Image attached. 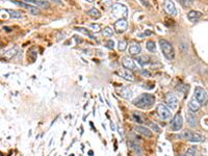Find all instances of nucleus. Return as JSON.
Wrapping results in <instances>:
<instances>
[{"label":"nucleus","instance_id":"58836bf2","mask_svg":"<svg viewBox=\"0 0 208 156\" xmlns=\"http://www.w3.org/2000/svg\"><path fill=\"white\" fill-rule=\"evenodd\" d=\"M102 2L105 3V5H110V4H111L110 0H102Z\"/></svg>","mask_w":208,"mask_h":156},{"label":"nucleus","instance_id":"39448f33","mask_svg":"<svg viewBox=\"0 0 208 156\" xmlns=\"http://www.w3.org/2000/svg\"><path fill=\"white\" fill-rule=\"evenodd\" d=\"M157 112L159 115L160 119H162L163 121H167L170 120L171 117H172V112H171L170 108H167L166 105L163 104H159L157 107Z\"/></svg>","mask_w":208,"mask_h":156},{"label":"nucleus","instance_id":"aec40b11","mask_svg":"<svg viewBox=\"0 0 208 156\" xmlns=\"http://www.w3.org/2000/svg\"><path fill=\"white\" fill-rule=\"evenodd\" d=\"M203 140H204V136L202 135V134L194 132V133H192V135L191 136V139H189L188 142H191V143H200V142H203Z\"/></svg>","mask_w":208,"mask_h":156},{"label":"nucleus","instance_id":"a19ab883","mask_svg":"<svg viewBox=\"0 0 208 156\" xmlns=\"http://www.w3.org/2000/svg\"><path fill=\"white\" fill-rule=\"evenodd\" d=\"M110 127H111V130H116V128H114V124L113 123V122L110 123Z\"/></svg>","mask_w":208,"mask_h":156},{"label":"nucleus","instance_id":"ea45409f","mask_svg":"<svg viewBox=\"0 0 208 156\" xmlns=\"http://www.w3.org/2000/svg\"><path fill=\"white\" fill-rule=\"evenodd\" d=\"M141 1L143 2V4H144L145 6H149V4H148V2H147V1H145V0H141Z\"/></svg>","mask_w":208,"mask_h":156},{"label":"nucleus","instance_id":"37998d69","mask_svg":"<svg viewBox=\"0 0 208 156\" xmlns=\"http://www.w3.org/2000/svg\"><path fill=\"white\" fill-rule=\"evenodd\" d=\"M86 1H89V2H93L94 0H86Z\"/></svg>","mask_w":208,"mask_h":156},{"label":"nucleus","instance_id":"c9c22d12","mask_svg":"<svg viewBox=\"0 0 208 156\" xmlns=\"http://www.w3.org/2000/svg\"><path fill=\"white\" fill-rule=\"evenodd\" d=\"M16 52H17V49L16 48H14V49H12V50H10L7 53H10V54H7L8 55V57H12V56H14L15 54H16Z\"/></svg>","mask_w":208,"mask_h":156},{"label":"nucleus","instance_id":"dca6fc26","mask_svg":"<svg viewBox=\"0 0 208 156\" xmlns=\"http://www.w3.org/2000/svg\"><path fill=\"white\" fill-rule=\"evenodd\" d=\"M141 51H142V47H141V45H139V44L133 43V44H131V45H130V47H129V53H130L131 55L138 56L139 53H141Z\"/></svg>","mask_w":208,"mask_h":156},{"label":"nucleus","instance_id":"473e14b6","mask_svg":"<svg viewBox=\"0 0 208 156\" xmlns=\"http://www.w3.org/2000/svg\"><path fill=\"white\" fill-rule=\"evenodd\" d=\"M179 2L184 6V7H187L192 3V0H179Z\"/></svg>","mask_w":208,"mask_h":156},{"label":"nucleus","instance_id":"5701e85b","mask_svg":"<svg viewBox=\"0 0 208 156\" xmlns=\"http://www.w3.org/2000/svg\"><path fill=\"white\" fill-rule=\"evenodd\" d=\"M5 12H7L12 18H15V19L22 18V14H21L20 12H18V11H13V9H5Z\"/></svg>","mask_w":208,"mask_h":156},{"label":"nucleus","instance_id":"393cba45","mask_svg":"<svg viewBox=\"0 0 208 156\" xmlns=\"http://www.w3.org/2000/svg\"><path fill=\"white\" fill-rule=\"evenodd\" d=\"M29 2L35 3V4L41 6V7H43V8H48L49 6H50L48 1H38V0H33V1H29Z\"/></svg>","mask_w":208,"mask_h":156},{"label":"nucleus","instance_id":"0eeeda50","mask_svg":"<svg viewBox=\"0 0 208 156\" xmlns=\"http://www.w3.org/2000/svg\"><path fill=\"white\" fill-rule=\"evenodd\" d=\"M163 8L167 14L171 16H176L177 15V9L172 0H164L163 1Z\"/></svg>","mask_w":208,"mask_h":156},{"label":"nucleus","instance_id":"e433bc0d","mask_svg":"<svg viewBox=\"0 0 208 156\" xmlns=\"http://www.w3.org/2000/svg\"><path fill=\"white\" fill-rule=\"evenodd\" d=\"M27 1H33V0H27ZM38 1H48V0H38ZM50 1H54V2L60 3V0H50Z\"/></svg>","mask_w":208,"mask_h":156},{"label":"nucleus","instance_id":"c85d7f7f","mask_svg":"<svg viewBox=\"0 0 208 156\" xmlns=\"http://www.w3.org/2000/svg\"><path fill=\"white\" fill-rule=\"evenodd\" d=\"M102 33H103L104 37H113L114 36V31L110 27H105L103 31H102Z\"/></svg>","mask_w":208,"mask_h":156},{"label":"nucleus","instance_id":"a211bd4d","mask_svg":"<svg viewBox=\"0 0 208 156\" xmlns=\"http://www.w3.org/2000/svg\"><path fill=\"white\" fill-rule=\"evenodd\" d=\"M119 96L124 99H129L131 97V90L127 86H123L122 89L119 90Z\"/></svg>","mask_w":208,"mask_h":156},{"label":"nucleus","instance_id":"6ab92c4d","mask_svg":"<svg viewBox=\"0 0 208 156\" xmlns=\"http://www.w3.org/2000/svg\"><path fill=\"white\" fill-rule=\"evenodd\" d=\"M136 61L138 62V65H139V66L144 67V66L148 65L149 62H150V58H149V56H146V55L136 56Z\"/></svg>","mask_w":208,"mask_h":156},{"label":"nucleus","instance_id":"bb28decb","mask_svg":"<svg viewBox=\"0 0 208 156\" xmlns=\"http://www.w3.org/2000/svg\"><path fill=\"white\" fill-rule=\"evenodd\" d=\"M192 133H194V132H192V131H191V130H185V131H183L181 134H180V137H182V139L189 140L191 136L192 135Z\"/></svg>","mask_w":208,"mask_h":156},{"label":"nucleus","instance_id":"f03ea898","mask_svg":"<svg viewBox=\"0 0 208 156\" xmlns=\"http://www.w3.org/2000/svg\"><path fill=\"white\" fill-rule=\"evenodd\" d=\"M159 45L161 48V51H162L163 55L166 56L167 59H173L174 56H175V52H174V48L172 46V44L170 42H167V40H159Z\"/></svg>","mask_w":208,"mask_h":156},{"label":"nucleus","instance_id":"c756f323","mask_svg":"<svg viewBox=\"0 0 208 156\" xmlns=\"http://www.w3.org/2000/svg\"><path fill=\"white\" fill-rule=\"evenodd\" d=\"M148 125H149V127L152 128V129H153V130L155 131V132H158V133H159L160 131H161V130H160V128H159V126H158V125H157L156 123H153V122H150V123H149Z\"/></svg>","mask_w":208,"mask_h":156},{"label":"nucleus","instance_id":"4be33fe9","mask_svg":"<svg viewBox=\"0 0 208 156\" xmlns=\"http://www.w3.org/2000/svg\"><path fill=\"white\" fill-rule=\"evenodd\" d=\"M88 15L91 16V17H93V18H96V19H98V18L101 17L100 12H99L96 7H93V8H91V9H89V11H88Z\"/></svg>","mask_w":208,"mask_h":156},{"label":"nucleus","instance_id":"b1692460","mask_svg":"<svg viewBox=\"0 0 208 156\" xmlns=\"http://www.w3.org/2000/svg\"><path fill=\"white\" fill-rule=\"evenodd\" d=\"M131 117H132V120L134 122H136L138 124L144 123V118H143L142 115L138 114V112H133V114L131 115Z\"/></svg>","mask_w":208,"mask_h":156},{"label":"nucleus","instance_id":"79ce46f5","mask_svg":"<svg viewBox=\"0 0 208 156\" xmlns=\"http://www.w3.org/2000/svg\"><path fill=\"white\" fill-rule=\"evenodd\" d=\"M89 156H93V151H89Z\"/></svg>","mask_w":208,"mask_h":156},{"label":"nucleus","instance_id":"cd10ccee","mask_svg":"<svg viewBox=\"0 0 208 156\" xmlns=\"http://www.w3.org/2000/svg\"><path fill=\"white\" fill-rule=\"evenodd\" d=\"M182 156H196V149L194 148V147L188 148L184 153H183Z\"/></svg>","mask_w":208,"mask_h":156},{"label":"nucleus","instance_id":"4c0bfd02","mask_svg":"<svg viewBox=\"0 0 208 156\" xmlns=\"http://www.w3.org/2000/svg\"><path fill=\"white\" fill-rule=\"evenodd\" d=\"M142 74L144 75V76H150V73H149L148 71H145V70H142Z\"/></svg>","mask_w":208,"mask_h":156},{"label":"nucleus","instance_id":"ddd939ff","mask_svg":"<svg viewBox=\"0 0 208 156\" xmlns=\"http://www.w3.org/2000/svg\"><path fill=\"white\" fill-rule=\"evenodd\" d=\"M135 132H138V134H141L143 136L146 137H152V132L149 130V128H146L144 126H139V125H136L134 127Z\"/></svg>","mask_w":208,"mask_h":156},{"label":"nucleus","instance_id":"20e7f679","mask_svg":"<svg viewBox=\"0 0 208 156\" xmlns=\"http://www.w3.org/2000/svg\"><path fill=\"white\" fill-rule=\"evenodd\" d=\"M195 98L201 106L205 105L208 101V95H207L206 90L201 86L195 87Z\"/></svg>","mask_w":208,"mask_h":156},{"label":"nucleus","instance_id":"72a5a7b5","mask_svg":"<svg viewBox=\"0 0 208 156\" xmlns=\"http://www.w3.org/2000/svg\"><path fill=\"white\" fill-rule=\"evenodd\" d=\"M129 145H130V147H131V148L133 149V150H135L136 152H138V153H141L142 152V150H141V148H139V147L136 145V144H134V143H131L130 142L129 143Z\"/></svg>","mask_w":208,"mask_h":156},{"label":"nucleus","instance_id":"2eb2a0df","mask_svg":"<svg viewBox=\"0 0 208 156\" xmlns=\"http://www.w3.org/2000/svg\"><path fill=\"white\" fill-rule=\"evenodd\" d=\"M188 108H189V111H191V112H197V111H199L200 110V108H201V105L199 104V102L196 100V98H194V99H191V101H189V103H188Z\"/></svg>","mask_w":208,"mask_h":156},{"label":"nucleus","instance_id":"a878e982","mask_svg":"<svg viewBox=\"0 0 208 156\" xmlns=\"http://www.w3.org/2000/svg\"><path fill=\"white\" fill-rule=\"evenodd\" d=\"M146 48H147L150 52H154L156 50V46H155V43L153 41H148L146 43Z\"/></svg>","mask_w":208,"mask_h":156},{"label":"nucleus","instance_id":"f3484780","mask_svg":"<svg viewBox=\"0 0 208 156\" xmlns=\"http://www.w3.org/2000/svg\"><path fill=\"white\" fill-rule=\"evenodd\" d=\"M202 16V12L199 11H191L187 12V18L188 20H191V22H196L198 21L200 17Z\"/></svg>","mask_w":208,"mask_h":156},{"label":"nucleus","instance_id":"c03bdc74","mask_svg":"<svg viewBox=\"0 0 208 156\" xmlns=\"http://www.w3.org/2000/svg\"><path fill=\"white\" fill-rule=\"evenodd\" d=\"M178 1H179V0H178Z\"/></svg>","mask_w":208,"mask_h":156},{"label":"nucleus","instance_id":"f704fd0d","mask_svg":"<svg viewBox=\"0 0 208 156\" xmlns=\"http://www.w3.org/2000/svg\"><path fill=\"white\" fill-rule=\"evenodd\" d=\"M106 46H107V48H109V49H114V41H113V40H108L107 42H106Z\"/></svg>","mask_w":208,"mask_h":156},{"label":"nucleus","instance_id":"2f4dec72","mask_svg":"<svg viewBox=\"0 0 208 156\" xmlns=\"http://www.w3.org/2000/svg\"><path fill=\"white\" fill-rule=\"evenodd\" d=\"M89 28H91V29H92L93 31H95V32H99V31L101 30L100 25H99V24H96V23L89 24Z\"/></svg>","mask_w":208,"mask_h":156},{"label":"nucleus","instance_id":"7ed1b4c3","mask_svg":"<svg viewBox=\"0 0 208 156\" xmlns=\"http://www.w3.org/2000/svg\"><path fill=\"white\" fill-rule=\"evenodd\" d=\"M111 12L116 18L124 19L128 16V8L122 3H114L111 7Z\"/></svg>","mask_w":208,"mask_h":156},{"label":"nucleus","instance_id":"423d86ee","mask_svg":"<svg viewBox=\"0 0 208 156\" xmlns=\"http://www.w3.org/2000/svg\"><path fill=\"white\" fill-rule=\"evenodd\" d=\"M183 125V119L180 114H177L175 117L173 118V120L171 121V128L173 131H179L182 128Z\"/></svg>","mask_w":208,"mask_h":156},{"label":"nucleus","instance_id":"9d476101","mask_svg":"<svg viewBox=\"0 0 208 156\" xmlns=\"http://www.w3.org/2000/svg\"><path fill=\"white\" fill-rule=\"evenodd\" d=\"M13 3H15L16 5L21 6V7L27 9V11H28L30 14H32V15H38L40 12L38 7H36V6H33V5H30V4H28V3H24L22 1H13Z\"/></svg>","mask_w":208,"mask_h":156},{"label":"nucleus","instance_id":"1a4fd4ad","mask_svg":"<svg viewBox=\"0 0 208 156\" xmlns=\"http://www.w3.org/2000/svg\"><path fill=\"white\" fill-rule=\"evenodd\" d=\"M127 27H128V22L126 21V19H119L114 23V30L118 33H123L127 29Z\"/></svg>","mask_w":208,"mask_h":156},{"label":"nucleus","instance_id":"412c9836","mask_svg":"<svg viewBox=\"0 0 208 156\" xmlns=\"http://www.w3.org/2000/svg\"><path fill=\"white\" fill-rule=\"evenodd\" d=\"M75 30L79 31V32H81V33H83V34H85V36H88L89 39L96 40V37H94V34L89 32V30H88L86 28H83V27H75Z\"/></svg>","mask_w":208,"mask_h":156},{"label":"nucleus","instance_id":"7c9ffc66","mask_svg":"<svg viewBox=\"0 0 208 156\" xmlns=\"http://www.w3.org/2000/svg\"><path fill=\"white\" fill-rule=\"evenodd\" d=\"M127 48V43L125 41H120L119 42V45H118V49L120 50V51H124V50H126Z\"/></svg>","mask_w":208,"mask_h":156},{"label":"nucleus","instance_id":"f257e3e1","mask_svg":"<svg viewBox=\"0 0 208 156\" xmlns=\"http://www.w3.org/2000/svg\"><path fill=\"white\" fill-rule=\"evenodd\" d=\"M132 103L139 108H150L151 106L154 105L155 97L151 94H142L141 96H138V98L133 100Z\"/></svg>","mask_w":208,"mask_h":156},{"label":"nucleus","instance_id":"4468645a","mask_svg":"<svg viewBox=\"0 0 208 156\" xmlns=\"http://www.w3.org/2000/svg\"><path fill=\"white\" fill-rule=\"evenodd\" d=\"M186 120H187V124L191 127H196L198 125V119L197 115H196L194 112L189 111L187 115H186Z\"/></svg>","mask_w":208,"mask_h":156},{"label":"nucleus","instance_id":"6e6552de","mask_svg":"<svg viewBox=\"0 0 208 156\" xmlns=\"http://www.w3.org/2000/svg\"><path fill=\"white\" fill-rule=\"evenodd\" d=\"M166 103L171 109H176L177 106H178V99L174 94L169 93L166 96Z\"/></svg>","mask_w":208,"mask_h":156},{"label":"nucleus","instance_id":"f8f14e48","mask_svg":"<svg viewBox=\"0 0 208 156\" xmlns=\"http://www.w3.org/2000/svg\"><path fill=\"white\" fill-rule=\"evenodd\" d=\"M122 65L124 66V68L129 69V70H135L136 69L135 61L132 58H130L129 56H124L122 58Z\"/></svg>","mask_w":208,"mask_h":156},{"label":"nucleus","instance_id":"9b49d317","mask_svg":"<svg viewBox=\"0 0 208 156\" xmlns=\"http://www.w3.org/2000/svg\"><path fill=\"white\" fill-rule=\"evenodd\" d=\"M117 74L121 76L122 78L126 80H129V81H133L134 80V75L131 72V70H129V69H120V70L117 71Z\"/></svg>","mask_w":208,"mask_h":156}]
</instances>
